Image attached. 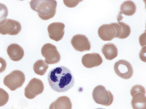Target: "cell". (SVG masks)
<instances>
[{
	"instance_id": "6da1fadb",
	"label": "cell",
	"mask_w": 146,
	"mask_h": 109,
	"mask_svg": "<svg viewBox=\"0 0 146 109\" xmlns=\"http://www.w3.org/2000/svg\"><path fill=\"white\" fill-rule=\"evenodd\" d=\"M48 79L51 88L58 93L67 91L73 87L75 83L71 71L64 66L51 70L48 74Z\"/></svg>"
},
{
	"instance_id": "7a4b0ae2",
	"label": "cell",
	"mask_w": 146,
	"mask_h": 109,
	"mask_svg": "<svg viewBox=\"0 0 146 109\" xmlns=\"http://www.w3.org/2000/svg\"><path fill=\"white\" fill-rule=\"evenodd\" d=\"M30 4L31 9L36 11L39 17L42 20H49L55 15L57 6L56 1L33 0Z\"/></svg>"
},
{
	"instance_id": "3957f363",
	"label": "cell",
	"mask_w": 146,
	"mask_h": 109,
	"mask_svg": "<svg viewBox=\"0 0 146 109\" xmlns=\"http://www.w3.org/2000/svg\"><path fill=\"white\" fill-rule=\"evenodd\" d=\"M92 97L96 103L106 106H110L114 100L112 93L102 85H99L94 88L92 92Z\"/></svg>"
},
{
	"instance_id": "277c9868",
	"label": "cell",
	"mask_w": 146,
	"mask_h": 109,
	"mask_svg": "<svg viewBox=\"0 0 146 109\" xmlns=\"http://www.w3.org/2000/svg\"><path fill=\"white\" fill-rule=\"evenodd\" d=\"M25 81L24 73L20 71L15 70L5 76L3 83L10 90L14 91L23 86Z\"/></svg>"
},
{
	"instance_id": "5b68a950",
	"label": "cell",
	"mask_w": 146,
	"mask_h": 109,
	"mask_svg": "<svg viewBox=\"0 0 146 109\" xmlns=\"http://www.w3.org/2000/svg\"><path fill=\"white\" fill-rule=\"evenodd\" d=\"M41 54L48 64L58 63L61 59L60 54L55 45L50 43L45 44L41 49Z\"/></svg>"
},
{
	"instance_id": "8992f818",
	"label": "cell",
	"mask_w": 146,
	"mask_h": 109,
	"mask_svg": "<svg viewBox=\"0 0 146 109\" xmlns=\"http://www.w3.org/2000/svg\"><path fill=\"white\" fill-rule=\"evenodd\" d=\"M43 83L41 80L36 78L30 80L25 89V96L28 99H32L41 94L44 90Z\"/></svg>"
},
{
	"instance_id": "52a82bcc",
	"label": "cell",
	"mask_w": 146,
	"mask_h": 109,
	"mask_svg": "<svg viewBox=\"0 0 146 109\" xmlns=\"http://www.w3.org/2000/svg\"><path fill=\"white\" fill-rule=\"evenodd\" d=\"M20 23L17 21L10 19H6L0 23V33L11 35H18L21 30Z\"/></svg>"
},
{
	"instance_id": "ba28073f",
	"label": "cell",
	"mask_w": 146,
	"mask_h": 109,
	"mask_svg": "<svg viewBox=\"0 0 146 109\" xmlns=\"http://www.w3.org/2000/svg\"><path fill=\"white\" fill-rule=\"evenodd\" d=\"M116 74L124 79H129L132 77L133 70L132 66L127 61L120 60L116 62L114 66Z\"/></svg>"
},
{
	"instance_id": "9c48e42d",
	"label": "cell",
	"mask_w": 146,
	"mask_h": 109,
	"mask_svg": "<svg viewBox=\"0 0 146 109\" xmlns=\"http://www.w3.org/2000/svg\"><path fill=\"white\" fill-rule=\"evenodd\" d=\"M71 43L74 49L78 51L83 52L90 50L91 44L84 35H75L72 39Z\"/></svg>"
},
{
	"instance_id": "30bf717a",
	"label": "cell",
	"mask_w": 146,
	"mask_h": 109,
	"mask_svg": "<svg viewBox=\"0 0 146 109\" xmlns=\"http://www.w3.org/2000/svg\"><path fill=\"white\" fill-rule=\"evenodd\" d=\"M65 25L63 23H53L48 26V31L49 37L58 41L62 40L64 34Z\"/></svg>"
},
{
	"instance_id": "8fae6325",
	"label": "cell",
	"mask_w": 146,
	"mask_h": 109,
	"mask_svg": "<svg viewBox=\"0 0 146 109\" xmlns=\"http://www.w3.org/2000/svg\"><path fill=\"white\" fill-rule=\"evenodd\" d=\"M82 63L86 68H91L98 67L103 63V59L100 54L92 53L85 54L82 58Z\"/></svg>"
},
{
	"instance_id": "7c38bea8",
	"label": "cell",
	"mask_w": 146,
	"mask_h": 109,
	"mask_svg": "<svg viewBox=\"0 0 146 109\" xmlns=\"http://www.w3.org/2000/svg\"><path fill=\"white\" fill-rule=\"evenodd\" d=\"M98 33L100 38L104 41H111L115 37L116 32L112 24H104L99 28Z\"/></svg>"
},
{
	"instance_id": "4fadbf2b",
	"label": "cell",
	"mask_w": 146,
	"mask_h": 109,
	"mask_svg": "<svg viewBox=\"0 0 146 109\" xmlns=\"http://www.w3.org/2000/svg\"><path fill=\"white\" fill-rule=\"evenodd\" d=\"M7 51L9 58L14 61H19L24 56V50L23 48L17 44H12L9 45Z\"/></svg>"
},
{
	"instance_id": "5bb4252c",
	"label": "cell",
	"mask_w": 146,
	"mask_h": 109,
	"mask_svg": "<svg viewBox=\"0 0 146 109\" xmlns=\"http://www.w3.org/2000/svg\"><path fill=\"white\" fill-rule=\"evenodd\" d=\"M72 104L68 97L62 96L58 98L49 106V109H72Z\"/></svg>"
},
{
	"instance_id": "9a60e30c",
	"label": "cell",
	"mask_w": 146,
	"mask_h": 109,
	"mask_svg": "<svg viewBox=\"0 0 146 109\" xmlns=\"http://www.w3.org/2000/svg\"><path fill=\"white\" fill-rule=\"evenodd\" d=\"M102 51L105 58L108 60H112L118 55V49L116 46L112 43H107L104 45Z\"/></svg>"
},
{
	"instance_id": "2e32d148",
	"label": "cell",
	"mask_w": 146,
	"mask_h": 109,
	"mask_svg": "<svg viewBox=\"0 0 146 109\" xmlns=\"http://www.w3.org/2000/svg\"><path fill=\"white\" fill-rule=\"evenodd\" d=\"M131 105L133 109H146V98L145 94L137 93L133 96Z\"/></svg>"
},
{
	"instance_id": "e0dca14e",
	"label": "cell",
	"mask_w": 146,
	"mask_h": 109,
	"mask_svg": "<svg viewBox=\"0 0 146 109\" xmlns=\"http://www.w3.org/2000/svg\"><path fill=\"white\" fill-rule=\"evenodd\" d=\"M136 10L135 3L131 1H126L121 5L119 15L123 14L126 16H131L135 14Z\"/></svg>"
},
{
	"instance_id": "ac0fdd59",
	"label": "cell",
	"mask_w": 146,
	"mask_h": 109,
	"mask_svg": "<svg viewBox=\"0 0 146 109\" xmlns=\"http://www.w3.org/2000/svg\"><path fill=\"white\" fill-rule=\"evenodd\" d=\"M49 66L42 60H37L33 66V70L36 74L43 76L46 72Z\"/></svg>"
},
{
	"instance_id": "d6986e66",
	"label": "cell",
	"mask_w": 146,
	"mask_h": 109,
	"mask_svg": "<svg viewBox=\"0 0 146 109\" xmlns=\"http://www.w3.org/2000/svg\"><path fill=\"white\" fill-rule=\"evenodd\" d=\"M118 23L121 27V33L118 38L124 39L127 38L131 32V29L129 26L122 22H118Z\"/></svg>"
},
{
	"instance_id": "ffe728a7",
	"label": "cell",
	"mask_w": 146,
	"mask_h": 109,
	"mask_svg": "<svg viewBox=\"0 0 146 109\" xmlns=\"http://www.w3.org/2000/svg\"><path fill=\"white\" fill-rule=\"evenodd\" d=\"M8 93L4 89L0 88V107L6 104L9 100Z\"/></svg>"
},
{
	"instance_id": "44dd1931",
	"label": "cell",
	"mask_w": 146,
	"mask_h": 109,
	"mask_svg": "<svg viewBox=\"0 0 146 109\" xmlns=\"http://www.w3.org/2000/svg\"><path fill=\"white\" fill-rule=\"evenodd\" d=\"M8 14L7 7L3 4L0 3V23L6 19Z\"/></svg>"
},
{
	"instance_id": "7402d4cb",
	"label": "cell",
	"mask_w": 146,
	"mask_h": 109,
	"mask_svg": "<svg viewBox=\"0 0 146 109\" xmlns=\"http://www.w3.org/2000/svg\"><path fill=\"white\" fill-rule=\"evenodd\" d=\"M142 93L145 94V89L141 85H134L131 88L130 91V94L132 97L137 93Z\"/></svg>"
},
{
	"instance_id": "603a6c76",
	"label": "cell",
	"mask_w": 146,
	"mask_h": 109,
	"mask_svg": "<svg viewBox=\"0 0 146 109\" xmlns=\"http://www.w3.org/2000/svg\"><path fill=\"white\" fill-rule=\"evenodd\" d=\"M82 1H64V3L67 7L72 8L77 6L78 3Z\"/></svg>"
},
{
	"instance_id": "cb8c5ba5",
	"label": "cell",
	"mask_w": 146,
	"mask_h": 109,
	"mask_svg": "<svg viewBox=\"0 0 146 109\" xmlns=\"http://www.w3.org/2000/svg\"><path fill=\"white\" fill-rule=\"evenodd\" d=\"M7 64L3 58L0 57V73L3 72L6 70Z\"/></svg>"
},
{
	"instance_id": "d4e9b609",
	"label": "cell",
	"mask_w": 146,
	"mask_h": 109,
	"mask_svg": "<svg viewBox=\"0 0 146 109\" xmlns=\"http://www.w3.org/2000/svg\"><path fill=\"white\" fill-rule=\"evenodd\" d=\"M139 43L142 47L146 45V32L142 34L139 38Z\"/></svg>"
},
{
	"instance_id": "484cf974",
	"label": "cell",
	"mask_w": 146,
	"mask_h": 109,
	"mask_svg": "<svg viewBox=\"0 0 146 109\" xmlns=\"http://www.w3.org/2000/svg\"><path fill=\"white\" fill-rule=\"evenodd\" d=\"M146 47H143L141 51L139 54V57L141 60L145 62H146Z\"/></svg>"
},
{
	"instance_id": "4316f807",
	"label": "cell",
	"mask_w": 146,
	"mask_h": 109,
	"mask_svg": "<svg viewBox=\"0 0 146 109\" xmlns=\"http://www.w3.org/2000/svg\"><path fill=\"white\" fill-rule=\"evenodd\" d=\"M95 109H106L105 108H97Z\"/></svg>"
}]
</instances>
